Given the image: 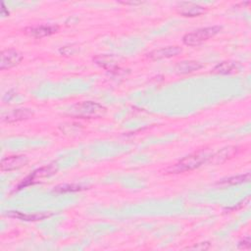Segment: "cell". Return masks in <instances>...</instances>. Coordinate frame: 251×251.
Wrapping results in <instances>:
<instances>
[{
	"mask_svg": "<svg viewBox=\"0 0 251 251\" xmlns=\"http://www.w3.org/2000/svg\"><path fill=\"white\" fill-rule=\"evenodd\" d=\"M33 116V111L28 108H19L14 109L2 116V121L12 124L17 122H22L30 119Z\"/></svg>",
	"mask_w": 251,
	"mask_h": 251,
	"instance_id": "ba28073f",
	"label": "cell"
},
{
	"mask_svg": "<svg viewBox=\"0 0 251 251\" xmlns=\"http://www.w3.org/2000/svg\"><path fill=\"white\" fill-rule=\"evenodd\" d=\"M8 217L17 218L23 221H39L51 216L49 213H36V214H25L18 211H10L6 214Z\"/></svg>",
	"mask_w": 251,
	"mask_h": 251,
	"instance_id": "4fadbf2b",
	"label": "cell"
},
{
	"mask_svg": "<svg viewBox=\"0 0 251 251\" xmlns=\"http://www.w3.org/2000/svg\"><path fill=\"white\" fill-rule=\"evenodd\" d=\"M23 60V55L18 50L6 49L1 52L0 69L2 71L17 66Z\"/></svg>",
	"mask_w": 251,
	"mask_h": 251,
	"instance_id": "8992f818",
	"label": "cell"
},
{
	"mask_svg": "<svg viewBox=\"0 0 251 251\" xmlns=\"http://www.w3.org/2000/svg\"><path fill=\"white\" fill-rule=\"evenodd\" d=\"M82 187L79 185H75V184H62V185H58L55 187L54 192H70V191H79L81 190Z\"/></svg>",
	"mask_w": 251,
	"mask_h": 251,
	"instance_id": "9a60e30c",
	"label": "cell"
},
{
	"mask_svg": "<svg viewBox=\"0 0 251 251\" xmlns=\"http://www.w3.org/2000/svg\"><path fill=\"white\" fill-rule=\"evenodd\" d=\"M210 247L208 242H201L198 243L197 245H194L192 247H189V249H198V250H204V249H208Z\"/></svg>",
	"mask_w": 251,
	"mask_h": 251,
	"instance_id": "e0dca14e",
	"label": "cell"
},
{
	"mask_svg": "<svg viewBox=\"0 0 251 251\" xmlns=\"http://www.w3.org/2000/svg\"><path fill=\"white\" fill-rule=\"evenodd\" d=\"M250 178L249 174L245 175H238V176H229L226 178H223L217 182L218 185H233V184H239L245 181H248Z\"/></svg>",
	"mask_w": 251,
	"mask_h": 251,
	"instance_id": "5bb4252c",
	"label": "cell"
},
{
	"mask_svg": "<svg viewBox=\"0 0 251 251\" xmlns=\"http://www.w3.org/2000/svg\"><path fill=\"white\" fill-rule=\"evenodd\" d=\"M222 30L221 25H212L206 27H200L191 32H188L183 35L182 42L187 46H196L208 39L214 37Z\"/></svg>",
	"mask_w": 251,
	"mask_h": 251,
	"instance_id": "3957f363",
	"label": "cell"
},
{
	"mask_svg": "<svg viewBox=\"0 0 251 251\" xmlns=\"http://www.w3.org/2000/svg\"><path fill=\"white\" fill-rule=\"evenodd\" d=\"M182 52V49L179 46H166L159 49H155L147 54V57L153 61L168 59L172 57H176Z\"/></svg>",
	"mask_w": 251,
	"mask_h": 251,
	"instance_id": "52a82bcc",
	"label": "cell"
},
{
	"mask_svg": "<svg viewBox=\"0 0 251 251\" xmlns=\"http://www.w3.org/2000/svg\"><path fill=\"white\" fill-rule=\"evenodd\" d=\"M203 67L204 65L198 61H182L176 65L175 70L178 75H186L195 71H199Z\"/></svg>",
	"mask_w": 251,
	"mask_h": 251,
	"instance_id": "8fae6325",
	"label": "cell"
},
{
	"mask_svg": "<svg viewBox=\"0 0 251 251\" xmlns=\"http://www.w3.org/2000/svg\"><path fill=\"white\" fill-rule=\"evenodd\" d=\"M57 170H58V167L56 166V164H49V165L43 166V167L35 170L30 176H28L26 178H25L23 180V182L19 184L18 188L21 189V188H23L25 186H27V185L39 182L42 179L47 178V177L55 175Z\"/></svg>",
	"mask_w": 251,
	"mask_h": 251,
	"instance_id": "277c9868",
	"label": "cell"
},
{
	"mask_svg": "<svg viewBox=\"0 0 251 251\" xmlns=\"http://www.w3.org/2000/svg\"><path fill=\"white\" fill-rule=\"evenodd\" d=\"M28 163V158L25 155H11L3 158L0 163L2 172H10L18 170Z\"/></svg>",
	"mask_w": 251,
	"mask_h": 251,
	"instance_id": "5b68a950",
	"label": "cell"
},
{
	"mask_svg": "<svg viewBox=\"0 0 251 251\" xmlns=\"http://www.w3.org/2000/svg\"><path fill=\"white\" fill-rule=\"evenodd\" d=\"M177 11L184 17H197L206 12V8L191 2H182L177 6Z\"/></svg>",
	"mask_w": 251,
	"mask_h": 251,
	"instance_id": "9c48e42d",
	"label": "cell"
},
{
	"mask_svg": "<svg viewBox=\"0 0 251 251\" xmlns=\"http://www.w3.org/2000/svg\"><path fill=\"white\" fill-rule=\"evenodd\" d=\"M240 70V65L237 62L225 61L216 65L213 69V73L219 75H230L238 73Z\"/></svg>",
	"mask_w": 251,
	"mask_h": 251,
	"instance_id": "7c38bea8",
	"label": "cell"
},
{
	"mask_svg": "<svg viewBox=\"0 0 251 251\" xmlns=\"http://www.w3.org/2000/svg\"><path fill=\"white\" fill-rule=\"evenodd\" d=\"M250 237H246V238H243V240H241L239 242V245L238 247L240 249H249L250 248Z\"/></svg>",
	"mask_w": 251,
	"mask_h": 251,
	"instance_id": "2e32d148",
	"label": "cell"
},
{
	"mask_svg": "<svg viewBox=\"0 0 251 251\" xmlns=\"http://www.w3.org/2000/svg\"><path fill=\"white\" fill-rule=\"evenodd\" d=\"M212 155V152L208 149H201L195 151L185 156L175 165L168 168L167 172L171 174H179L193 171L202 166L203 164L207 163L211 159Z\"/></svg>",
	"mask_w": 251,
	"mask_h": 251,
	"instance_id": "6da1fadb",
	"label": "cell"
},
{
	"mask_svg": "<svg viewBox=\"0 0 251 251\" xmlns=\"http://www.w3.org/2000/svg\"><path fill=\"white\" fill-rule=\"evenodd\" d=\"M106 113V108L101 104L93 101H82L76 103L69 110V115L81 118V119H93L100 118Z\"/></svg>",
	"mask_w": 251,
	"mask_h": 251,
	"instance_id": "7a4b0ae2",
	"label": "cell"
},
{
	"mask_svg": "<svg viewBox=\"0 0 251 251\" xmlns=\"http://www.w3.org/2000/svg\"><path fill=\"white\" fill-rule=\"evenodd\" d=\"M59 29L58 25H37V26H33V27H29L26 29V32L31 35L34 38H42L45 36H49L55 32H57Z\"/></svg>",
	"mask_w": 251,
	"mask_h": 251,
	"instance_id": "30bf717a",
	"label": "cell"
}]
</instances>
